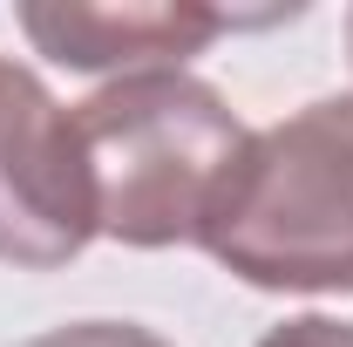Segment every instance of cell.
<instances>
[{"label": "cell", "mask_w": 353, "mask_h": 347, "mask_svg": "<svg viewBox=\"0 0 353 347\" xmlns=\"http://www.w3.org/2000/svg\"><path fill=\"white\" fill-rule=\"evenodd\" d=\"M68 116L95 177L102 238L136 252L197 245L231 164L252 143L238 109L190 68L116 75L95 95H82Z\"/></svg>", "instance_id": "1"}, {"label": "cell", "mask_w": 353, "mask_h": 347, "mask_svg": "<svg viewBox=\"0 0 353 347\" xmlns=\"http://www.w3.org/2000/svg\"><path fill=\"white\" fill-rule=\"evenodd\" d=\"M197 245L259 293H353V95L252 130Z\"/></svg>", "instance_id": "2"}, {"label": "cell", "mask_w": 353, "mask_h": 347, "mask_svg": "<svg viewBox=\"0 0 353 347\" xmlns=\"http://www.w3.org/2000/svg\"><path fill=\"white\" fill-rule=\"evenodd\" d=\"M88 238H102V218L75 116L28 62L0 55V259L54 272L82 259Z\"/></svg>", "instance_id": "3"}, {"label": "cell", "mask_w": 353, "mask_h": 347, "mask_svg": "<svg viewBox=\"0 0 353 347\" xmlns=\"http://www.w3.org/2000/svg\"><path fill=\"white\" fill-rule=\"evenodd\" d=\"M279 14H218V7H183V0H123V7H88V0H28L21 35L48 62L82 68V75H143V68H183L190 55L231 35L265 28Z\"/></svg>", "instance_id": "4"}, {"label": "cell", "mask_w": 353, "mask_h": 347, "mask_svg": "<svg viewBox=\"0 0 353 347\" xmlns=\"http://www.w3.org/2000/svg\"><path fill=\"white\" fill-rule=\"evenodd\" d=\"M21 347H170V341L136 327V320H68V327H48Z\"/></svg>", "instance_id": "5"}, {"label": "cell", "mask_w": 353, "mask_h": 347, "mask_svg": "<svg viewBox=\"0 0 353 347\" xmlns=\"http://www.w3.org/2000/svg\"><path fill=\"white\" fill-rule=\"evenodd\" d=\"M259 347H353V320H333V313H299V320H279Z\"/></svg>", "instance_id": "6"}, {"label": "cell", "mask_w": 353, "mask_h": 347, "mask_svg": "<svg viewBox=\"0 0 353 347\" xmlns=\"http://www.w3.org/2000/svg\"><path fill=\"white\" fill-rule=\"evenodd\" d=\"M347 48H353V14H347Z\"/></svg>", "instance_id": "7"}]
</instances>
